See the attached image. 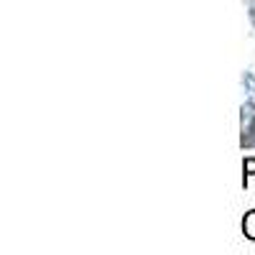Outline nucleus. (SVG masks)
Returning a JSON list of instances; mask_svg holds the SVG:
<instances>
[{"label": "nucleus", "mask_w": 255, "mask_h": 255, "mask_svg": "<svg viewBox=\"0 0 255 255\" xmlns=\"http://www.w3.org/2000/svg\"><path fill=\"white\" fill-rule=\"evenodd\" d=\"M250 18H253V23H255V0H250Z\"/></svg>", "instance_id": "nucleus-4"}, {"label": "nucleus", "mask_w": 255, "mask_h": 255, "mask_svg": "<svg viewBox=\"0 0 255 255\" xmlns=\"http://www.w3.org/2000/svg\"><path fill=\"white\" fill-rule=\"evenodd\" d=\"M243 87L248 90V95L255 92V77H253V72H245V74H243Z\"/></svg>", "instance_id": "nucleus-3"}, {"label": "nucleus", "mask_w": 255, "mask_h": 255, "mask_svg": "<svg viewBox=\"0 0 255 255\" xmlns=\"http://www.w3.org/2000/svg\"><path fill=\"white\" fill-rule=\"evenodd\" d=\"M243 235L255 243V209H250L248 215L243 217Z\"/></svg>", "instance_id": "nucleus-1"}, {"label": "nucleus", "mask_w": 255, "mask_h": 255, "mask_svg": "<svg viewBox=\"0 0 255 255\" xmlns=\"http://www.w3.org/2000/svg\"><path fill=\"white\" fill-rule=\"evenodd\" d=\"M243 174H245L243 184H248V176H255V156H250V158L243 161Z\"/></svg>", "instance_id": "nucleus-2"}]
</instances>
